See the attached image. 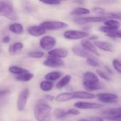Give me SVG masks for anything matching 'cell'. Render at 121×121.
Wrapping results in <instances>:
<instances>
[{"instance_id": "2e32d148", "label": "cell", "mask_w": 121, "mask_h": 121, "mask_svg": "<svg viewBox=\"0 0 121 121\" xmlns=\"http://www.w3.org/2000/svg\"><path fill=\"white\" fill-rule=\"evenodd\" d=\"M72 51L74 55H77V56H79L80 57H82V58L87 59L89 57H93L92 55L90 52H89L87 50H86L82 46H74V47L72 48Z\"/></svg>"}, {"instance_id": "e0dca14e", "label": "cell", "mask_w": 121, "mask_h": 121, "mask_svg": "<svg viewBox=\"0 0 121 121\" xmlns=\"http://www.w3.org/2000/svg\"><path fill=\"white\" fill-rule=\"evenodd\" d=\"M48 55L50 56L62 59V58H65L67 57L68 51L66 49H63V48H55L49 51Z\"/></svg>"}, {"instance_id": "8d00e7d4", "label": "cell", "mask_w": 121, "mask_h": 121, "mask_svg": "<svg viewBox=\"0 0 121 121\" xmlns=\"http://www.w3.org/2000/svg\"><path fill=\"white\" fill-rule=\"evenodd\" d=\"M104 120H108V121H121V115H117V116H104Z\"/></svg>"}, {"instance_id": "9a60e30c", "label": "cell", "mask_w": 121, "mask_h": 121, "mask_svg": "<svg viewBox=\"0 0 121 121\" xmlns=\"http://www.w3.org/2000/svg\"><path fill=\"white\" fill-rule=\"evenodd\" d=\"M81 45L82 47L84 48L86 50H87L89 52L99 56V53L97 51V48H96L94 44L91 43V41H89L88 40H82L81 42Z\"/></svg>"}, {"instance_id": "f35d334b", "label": "cell", "mask_w": 121, "mask_h": 121, "mask_svg": "<svg viewBox=\"0 0 121 121\" xmlns=\"http://www.w3.org/2000/svg\"><path fill=\"white\" fill-rule=\"evenodd\" d=\"M91 121H104V118H101V117H99V116H93V117H91Z\"/></svg>"}, {"instance_id": "5bb4252c", "label": "cell", "mask_w": 121, "mask_h": 121, "mask_svg": "<svg viewBox=\"0 0 121 121\" xmlns=\"http://www.w3.org/2000/svg\"><path fill=\"white\" fill-rule=\"evenodd\" d=\"M28 33L30 35L33 37H39L42 36L46 33V30L41 26L40 25H37V26H30L28 28Z\"/></svg>"}, {"instance_id": "30bf717a", "label": "cell", "mask_w": 121, "mask_h": 121, "mask_svg": "<svg viewBox=\"0 0 121 121\" xmlns=\"http://www.w3.org/2000/svg\"><path fill=\"white\" fill-rule=\"evenodd\" d=\"M107 20L106 18L102 16H88V17H79L74 19V21L77 24H86L89 23H97V22H104Z\"/></svg>"}, {"instance_id": "277c9868", "label": "cell", "mask_w": 121, "mask_h": 121, "mask_svg": "<svg viewBox=\"0 0 121 121\" xmlns=\"http://www.w3.org/2000/svg\"><path fill=\"white\" fill-rule=\"evenodd\" d=\"M0 16H2L12 21L18 20L17 13L11 1H0Z\"/></svg>"}, {"instance_id": "60d3db41", "label": "cell", "mask_w": 121, "mask_h": 121, "mask_svg": "<svg viewBox=\"0 0 121 121\" xmlns=\"http://www.w3.org/2000/svg\"><path fill=\"white\" fill-rule=\"evenodd\" d=\"M98 38H98L97 36H91L90 38H89L88 40L91 41V40H97Z\"/></svg>"}, {"instance_id": "9c48e42d", "label": "cell", "mask_w": 121, "mask_h": 121, "mask_svg": "<svg viewBox=\"0 0 121 121\" xmlns=\"http://www.w3.org/2000/svg\"><path fill=\"white\" fill-rule=\"evenodd\" d=\"M40 47L45 50H52L53 48L56 45V40L55 38L50 36V35H45L43 36L40 40Z\"/></svg>"}, {"instance_id": "8992f818", "label": "cell", "mask_w": 121, "mask_h": 121, "mask_svg": "<svg viewBox=\"0 0 121 121\" xmlns=\"http://www.w3.org/2000/svg\"><path fill=\"white\" fill-rule=\"evenodd\" d=\"M30 91L28 89H24L19 94L16 101V108L19 111H23L26 108L27 101L29 97Z\"/></svg>"}, {"instance_id": "ac0fdd59", "label": "cell", "mask_w": 121, "mask_h": 121, "mask_svg": "<svg viewBox=\"0 0 121 121\" xmlns=\"http://www.w3.org/2000/svg\"><path fill=\"white\" fill-rule=\"evenodd\" d=\"M94 45L96 46V48L102 50L106 52H113V45L108 42L106 41H100V40H96L94 43Z\"/></svg>"}, {"instance_id": "f1b7e54d", "label": "cell", "mask_w": 121, "mask_h": 121, "mask_svg": "<svg viewBox=\"0 0 121 121\" xmlns=\"http://www.w3.org/2000/svg\"><path fill=\"white\" fill-rule=\"evenodd\" d=\"M28 56L30 58H35V59H40L42 58L44 56V52L42 51H32L28 52Z\"/></svg>"}, {"instance_id": "4316f807", "label": "cell", "mask_w": 121, "mask_h": 121, "mask_svg": "<svg viewBox=\"0 0 121 121\" xmlns=\"http://www.w3.org/2000/svg\"><path fill=\"white\" fill-rule=\"evenodd\" d=\"M40 88L42 91L45 92L50 91L53 88V83L49 81H43L40 84Z\"/></svg>"}, {"instance_id": "836d02e7", "label": "cell", "mask_w": 121, "mask_h": 121, "mask_svg": "<svg viewBox=\"0 0 121 121\" xmlns=\"http://www.w3.org/2000/svg\"><path fill=\"white\" fill-rule=\"evenodd\" d=\"M96 73H97V74H98L99 77H101L102 79H105V80H106V81H110V80H111L110 77H109L106 72H104V71H102V70H101V69H97V70H96Z\"/></svg>"}, {"instance_id": "5b68a950", "label": "cell", "mask_w": 121, "mask_h": 121, "mask_svg": "<svg viewBox=\"0 0 121 121\" xmlns=\"http://www.w3.org/2000/svg\"><path fill=\"white\" fill-rule=\"evenodd\" d=\"M46 30H57L65 28L68 26V24L59 21H45L40 24Z\"/></svg>"}, {"instance_id": "3957f363", "label": "cell", "mask_w": 121, "mask_h": 121, "mask_svg": "<svg viewBox=\"0 0 121 121\" xmlns=\"http://www.w3.org/2000/svg\"><path fill=\"white\" fill-rule=\"evenodd\" d=\"M34 116L38 121H50L52 108L45 103H38L34 108Z\"/></svg>"}, {"instance_id": "d590c367", "label": "cell", "mask_w": 121, "mask_h": 121, "mask_svg": "<svg viewBox=\"0 0 121 121\" xmlns=\"http://www.w3.org/2000/svg\"><path fill=\"white\" fill-rule=\"evenodd\" d=\"M67 116H78L80 114V112L77 108H71L67 110Z\"/></svg>"}, {"instance_id": "44dd1931", "label": "cell", "mask_w": 121, "mask_h": 121, "mask_svg": "<svg viewBox=\"0 0 121 121\" xmlns=\"http://www.w3.org/2000/svg\"><path fill=\"white\" fill-rule=\"evenodd\" d=\"M9 29L15 34H21L23 33V26L19 23H13L9 25Z\"/></svg>"}, {"instance_id": "7402d4cb", "label": "cell", "mask_w": 121, "mask_h": 121, "mask_svg": "<svg viewBox=\"0 0 121 121\" xmlns=\"http://www.w3.org/2000/svg\"><path fill=\"white\" fill-rule=\"evenodd\" d=\"M90 13L89 9L84 8V7H76L74 9L72 10L70 12L71 15L73 16H84V15H88Z\"/></svg>"}, {"instance_id": "d6a6232c", "label": "cell", "mask_w": 121, "mask_h": 121, "mask_svg": "<svg viewBox=\"0 0 121 121\" xmlns=\"http://www.w3.org/2000/svg\"><path fill=\"white\" fill-rule=\"evenodd\" d=\"M113 66L114 67V69H116V71H117L119 74L121 73V62L118 60V59H114L113 60Z\"/></svg>"}, {"instance_id": "d4e9b609", "label": "cell", "mask_w": 121, "mask_h": 121, "mask_svg": "<svg viewBox=\"0 0 121 121\" xmlns=\"http://www.w3.org/2000/svg\"><path fill=\"white\" fill-rule=\"evenodd\" d=\"M71 79H72V77L69 74H67L65 75L64 77H62L59 82L57 84V88L59 89H61L62 88H64L65 86H66L71 81Z\"/></svg>"}, {"instance_id": "74e56055", "label": "cell", "mask_w": 121, "mask_h": 121, "mask_svg": "<svg viewBox=\"0 0 121 121\" xmlns=\"http://www.w3.org/2000/svg\"><path fill=\"white\" fill-rule=\"evenodd\" d=\"M10 93V91L7 89H4V90H1L0 91V99H2L3 97L6 96V95H8Z\"/></svg>"}, {"instance_id": "8fae6325", "label": "cell", "mask_w": 121, "mask_h": 121, "mask_svg": "<svg viewBox=\"0 0 121 121\" xmlns=\"http://www.w3.org/2000/svg\"><path fill=\"white\" fill-rule=\"evenodd\" d=\"M97 99L104 104H116L118 101V96L111 93H100L97 95Z\"/></svg>"}, {"instance_id": "ffe728a7", "label": "cell", "mask_w": 121, "mask_h": 121, "mask_svg": "<svg viewBox=\"0 0 121 121\" xmlns=\"http://www.w3.org/2000/svg\"><path fill=\"white\" fill-rule=\"evenodd\" d=\"M61 77H62V73L60 72L52 71V72H48V74H46L45 76V79H46V81L52 82H55V81L59 79Z\"/></svg>"}, {"instance_id": "484cf974", "label": "cell", "mask_w": 121, "mask_h": 121, "mask_svg": "<svg viewBox=\"0 0 121 121\" xmlns=\"http://www.w3.org/2000/svg\"><path fill=\"white\" fill-rule=\"evenodd\" d=\"M104 117V116H114L117 115H121V108H115L105 110L102 112Z\"/></svg>"}, {"instance_id": "83f0119b", "label": "cell", "mask_w": 121, "mask_h": 121, "mask_svg": "<svg viewBox=\"0 0 121 121\" xmlns=\"http://www.w3.org/2000/svg\"><path fill=\"white\" fill-rule=\"evenodd\" d=\"M53 115L55 118L57 119H61L64 118L66 116H67V110H64L62 108H57L54 111Z\"/></svg>"}, {"instance_id": "7a4b0ae2", "label": "cell", "mask_w": 121, "mask_h": 121, "mask_svg": "<svg viewBox=\"0 0 121 121\" xmlns=\"http://www.w3.org/2000/svg\"><path fill=\"white\" fill-rule=\"evenodd\" d=\"M83 85L87 91H96L103 88V84L101 83L97 74L92 72L88 71L84 74Z\"/></svg>"}, {"instance_id": "1f68e13d", "label": "cell", "mask_w": 121, "mask_h": 121, "mask_svg": "<svg viewBox=\"0 0 121 121\" xmlns=\"http://www.w3.org/2000/svg\"><path fill=\"white\" fill-rule=\"evenodd\" d=\"M92 11L97 14L98 16H102L105 13H106V11L104 9L101 8V7H94L92 9Z\"/></svg>"}, {"instance_id": "7c38bea8", "label": "cell", "mask_w": 121, "mask_h": 121, "mask_svg": "<svg viewBox=\"0 0 121 121\" xmlns=\"http://www.w3.org/2000/svg\"><path fill=\"white\" fill-rule=\"evenodd\" d=\"M74 106L77 109L82 110H95L103 107V105L96 103H90L85 101H78L74 104Z\"/></svg>"}, {"instance_id": "6da1fadb", "label": "cell", "mask_w": 121, "mask_h": 121, "mask_svg": "<svg viewBox=\"0 0 121 121\" xmlns=\"http://www.w3.org/2000/svg\"><path fill=\"white\" fill-rule=\"evenodd\" d=\"M95 98V95L87 91H73L65 92L58 94L55 101L57 102H66L72 99H92Z\"/></svg>"}, {"instance_id": "4dcf8cb0", "label": "cell", "mask_w": 121, "mask_h": 121, "mask_svg": "<svg viewBox=\"0 0 121 121\" xmlns=\"http://www.w3.org/2000/svg\"><path fill=\"white\" fill-rule=\"evenodd\" d=\"M106 36L112 38H121V32L120 30H114L111 33H108L106 34Z\"/></svg>"}, {"instance_id": "ba28073f", "label": "cell", "mask_w": 121, "mask_h": 121, "mask_svg": "<svg viewBox=\"0 0 121 121\" xmlns=\"http://www.w3.org/2000/svg\"><path fill=\"white\" fill-rule=\"evenodd\" d=\"M89 36V33L85 31L75 30H68L64 33V37L68 40H79L84 39Z\"/></svg>"}, {"instance_id": "d6986e66", "label": "cell", "mask_w": 121, "mask_h": 121, "mask_svg": "<svg viewBox=\"0 0 121 121\" xmlns=\"http://www.w3.org/2000/svg\"><path fill=\"white\" fill-rule=\"evenodd\" d=\"M23 48V44L21 42H16L11 45L9 48V52L10 55H14L20 52Z\"/></svg>"}, {"instance_id": "4fadbf2b", "label": "cell", "mask_w": 121, "mask_h": 121, "mask_svg": "<svg viewBox=\"0 0 121 121\" xmlns=\"http://www.w3.org/2000/svg\"><path fill=\"white\" fill-rule=\"evenodd\" d=\"M43 65L46 67H60L64 66V62L62 59L55 57L52 56H48L45 60L43 62Z\"/></svg>"}, {"instance_id": "cb8c5ba5", "label": "cell", "mask_w": 121, "mask_h": 121, "mask_svg": "<svg viewBox=\"0 0 121 121\" xmlns=\"http://www.w3.org/2000/svg\"><path fill=\"white\" fill-rule=\"evenodd\" d=\"M9 72L13 74H16L18 76V75H20L23 73L27 72L28 70L21 67L17 66V65H13V66H11L9 67Z\"/></svg>"}, {"instance_id": "b9f144b4", "label": "cell", "mask_w": 121, "mask_h": 121, "mask_svg": "<svg viewBox=\"0 0 121 121\" xmlns=\"http://www.w3.org/2000/svg\"><path fill=\"white\" fill-rule=\"evenodd\" d=\"M77 121H91L90 120H89V119H85V118H82V119H79V120H78Z\"/></svg>"}, {"instance_id": "e575fe53", "label": "cell", "mask_w": 121, "mask_h": 121, "mask_svg": "<svg viewBox=\"0 0 121 121\" xmlns=\"http://www.w3.org/2000/svg\"><path fill=\"white\" fill-rule=\"evenodd\" d=\"M43 4L50 5V6H58L61 4V1H57V0H48V1H40Z\"/></svg>"}, {"instance_id": "7bdbcfd3", "label": "cell", "mask_w": 121, "mask_h": 121, "mask_svg": "<svg viewBox=\"0 0 121 121\" xmlns=\"http://www.w3.org/2000/svg\"><path fill=\"white\" fill-rule=\"evenodd\" d=\"M0 50H1V49H0Z\"/></svg>"}, {"instance_id": "52a82bcc", "label": "cell", "mask_w": 121, "mask_h": 121, "mask_svg": "<svg viewBox=\"0 0 121 121\" xmlns=\"http://www.w3.org/2000/svg\"><path fill=\"white\" fill-rule=\"evenodd\" d=\"M104 26L100 28V30L106 33V34L111 33L114 30H119L120 28V22L116 19H107L104 21Z\"/></svg>"}, {"instance_id": "603a6c76", "label": "cell", "mask_w": 121, "mask_h": 121, "mask_svg": "<svg viewBox=\"0 0 121 121\" xmlns=\"http://www.w3.org/2000/svg\"><path fill=\"white\" fill-rule=\"evenodd\" d=\"M33 77H34L33 74L31 72H29L28 71L27 72H25V73H23L20 75L16 76V81H18V82H27L30 81L33 78Z\"/></svg>"}, {"instance_id": "ab89813d", "label": "cell", "mask_w": 121, "mask_h": 121, "mask_svg": "<svg viewBox=\"0 0 121 121\" xmlns=\"http://www.w3.org/2000/svg\"><path fill=\"white\" fill-rule=\"evenodd\" d=\"M9 41H10V37L8 36V35H6V36H4V37L2 38V42H3L4 43H8Z\"/></svg>"}, {"instance_id": "f546056e", "label": "cell", "mask_w": 121, "mask_h": 121, "mask_svg": "<svg viewBox=\"0 0 121 121\" xmlns=\"http://www.w3.org/2000/svg\"><path fill=\"white\" fill-rule=\"evenodd\" d=\"M86 62L89 65H90L91 67H98L99 65V62L94 57H89L86 59Z\"/></svg>"}]
</instances>
